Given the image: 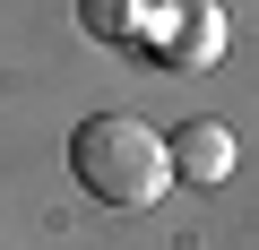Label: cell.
I'll use <instances>...</instances> for the list:
<instances>
[{
    "instance_id": "3957f363",
    "label": "cell",
    "mask_w": 259,
    "mask_h": 250,
    "mask_svg": "<svg viewBox=\"0 0 259 250\" xmlns=\"http://www.w3.org/2000/svg\"><path fill=\"white\" fill-rule=\"evenodd\" d=\"M164 156H173V181H190V190L233 181V130L225 121H182V130L164 138Z\"/></svg>"
},
{
    "instance_id": "277c9868",
    "label": "cell",
    "mask_w": 259,
    "mask_h": 250,
    "mask_svg": "<svg viewBox=\"0 0 259 250\" xmlns=\"http://www.w3.org/2000/svg\"><path fill=\"white\" fill-rule=\"evenodd\" d=\"M87 35H104V43H121V35H139V9H121V0H87Z\"/></svg>"
},
{
    "instance_id": "6da1fadb",
    "label": "cell",
    "mask_w": 259,
    "mask_h": 250,
    "mask_svg": "<svg viewBox=\"0 0 259 250\" xmlns=\"http://www.w3.org/2000/svg\"><path fill=\"white\" fill-rule=\"evenodd\" d=\"M69 181L95 198V207H156L173 190V156L147 121L130 112H87L69 130Z\"/></svg>"
},
{
    "instance_id": "7a4b0ae2",
    "label": "cell",
    "mask_w": 259,
    "mask_h": 250,
    "mask_svg": "<svg viewBox=\"0 0 259 250\" xmlns=\"http://www.w3.org/2000/svg\"><path fill=\"white\" fill-rule=\"evenodd\" d=\"M139 26L156 35V61H164V69H216V61H225V9H216V0L139 9Z\"/></svg>"
}]
</instances>
